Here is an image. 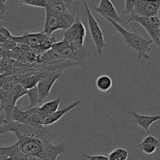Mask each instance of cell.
Masks as SVG:
<instances>
[{
  "mask_svg": "<svg viewBox=\"0 0 160 160\" xmlns=\"http://www.w3.org/2000/svg\"><path fill=\"white\" fill-rule=\"evenodd\" d=\"M20 2L28 6H34V7L44 8L46 6V1L45 0H20Z\"/></svg>",
  "mask_w": 160,
  "mask_h": 160,
  "instance_id": "20",
  "label": "cell"
},
{
  "mask_svg": "<svg viewBox=\"0 0 160 160\" xmlns=\"http://www.w3.org/2000/svg\"><path fill=\"white\" fill-rule=\"evenodd\" d=\"M140 150L146 155H152L160 150V141L152 134L145 136L139 145Z\"/></svg>",
  "mask_w": 160,
  "mask_h": 160,
  "instance_id": "12",
  "label": "cell"
},
{
  "mask_svg": "<svg viewBox=\"0 0 160 160\" xmlns=\"http://www.w3.org/2000/svg\"><path fill=\"white\" fill-rule=\"evenodd\" d=\"M27 95L29 98L30 102L28 109H32V108L37 107L38 104L39 103L38 92L37 87L35 86V87L28 89V91H27Z\"/></svg>",
  "mask_w": 160,
  "mask_h": 160,
  "instance_id": "18",
  "label": "cell"
},
{
  "mask_svg": "<svg viewBox=\"0 0 160 160\" xmlns=\"http://www.w3.org/2000/svg\"><path fill=\"white\" fill-rule=\"evenodd\" d=\"M84 8H85L86 16H87L88 24L89 31H90L91 37L93 40L95 44L96 52L98 55H102L103 51L106 48V45L105 42V37L103 34L102 30L100 27L99 23H98L97 20L91 11L89 5L86 0H84Z\"/></svg>",
  "mask_w": 160,
  "mask_h": 160,
  "instance_id": "4",
  "label": "cell"
},
{
  "mask_svg": "<svg viewBox=\"0 0 160 160\" xmlns=\"http://www.w3.org/2000/svg\"><path fill=\"white\" fill-rule=\"evenodd\" d=\"M58 30H59V15H56L49 12H45V20L42 31L45 34L52 36V34Z\"/></svg>",
  "mask_w": 160,
  "mask_h": 160,
  "instance_id": "13",
  "label": "cell"
},
{
  "mask_svg": "<svg viewBox=\"0 0 160 160\" xmlns=\"http://www.w3.org/2000/svg\"><path fill=\"white\" fill-rule=\"evenodd\" d=\"M60 73L56 72H49L47 70L44 72V75L38 82L37 88L38 92L39 103L42 102L49 95L52 88L54 85L55 82L59 78Z\"/></svg>",
  "mask_w": 160,
  "mask_h": 160,
  "instance_id": "7",
  "label": "cell"
},
{
  "mask_svg": "<svg viewBox=\"0 0 160 160\" xmlns=\"http://www.w3.org/2000/svg\"><path fill=\"white\" fill-rule=\"evenodd\" d=\"M0 51H2V49H1V48H0Z\"/></svg>",
  "mask_w": 160,
  "mask_h": 160,
  "instance_id": "31",
  "label": "cell"
},
{
  "mask_svg": "<svg viewBox=\"0 0 160 160\" xmlns=\"http://www.w3.org/2000/svg\"><path fill=\"white\" fill-rule=\"evenodd\" d=\"M159 20L160 18L159 17H140L132 12L130 14V17L127 21V24H129L131 22H136L142 25L147 31V33L149 34L153 43L156 44L160 48V40L158 36V25H159Z\"/></svg>",
  "mask_w": 160,
  "mask_h": 160,
  "instance_id": "5",
  "label": "cell"
},
{
  "mask_svg": "<svg viewBox=\"0 0 160 160\" xmlns=\"http://www.w3.org/2000/svg\"><path fill=\"white\" fill-rule=\"evenodd\" d=\"M6 38H5L2 35H1V34H0V48H1V46L2 45V44L6 42Z\"/></svg>",
  "mask_w": 160,
  "mask_h": 160,
  "instance_id": "27",
  "label": "cell"
},
{
  "mask_svg": "<svg viewBox=\"0 0 160 160\" xmlns=\"http://www.w3.org/2000/svg\"><path fill=\"white\" fill-rule=\"evenodd\" d=\"M51 49L62 59L70 61L76 65H84L89 55L84 45H70L62 40L53 43Z\"/></svg>",
  "mask_w": 160,
  "mask_h": 160,
  "instance_id": "3",
  "label": "cell"
},
{
  "mask_svg": "<svg viewBox=\"0 0 160 160\" xmlns=\"http://www.w3.org/2000/svg\"><path fill=\"white\" fill-rule=\"evenodd\" d=\"M160 0H137L133 12L140 17H158Z\"/></svg>",
  "mask_w": 160,
  "mask_h": 160,
  "instance_id": "8",
  "label": "cell"
},
{
  "mask_svg": "<svg viewBox=\"0 0 160 160\" xmlns=\"http://www.w3.org/2000/svg\"><path fill=\"white\" fill-rule=\"evenodd\" d=\"M130 113L132 115L134 118V123L138 125L142 128H143L148 134H150V128L154 123H156L158 120H160V114L156 116H147L142 115L135 111H131Z\"/></svg>",
  "mask_w": 160,
  "mask_h": 160,
  "instance_id": "10",
  "label": "cell"
},
{
  "mask_svg": "<svg viewBox=\"0 0 160 160\" xmlns=\"http://www.w3.org/2000/svg\"><path fill=\"white\" fill-rule=\"evenodd\" d=\"M129 158V152L123 148H117L108 155L109 160H128Z\"/></svg>",
  "mask_w": 160,
  "mask_h": 160,
  "instance_id": "17",
  "label": "cell"
},
{
  "mask_svg": "<svg viewBox=\"0 0 160 160\" xmlns=\"http://www.w3.org/2000/svg\"><path fill=\"white\" fill-rule=\"evenodd\" d=\"M6 123H7V121H6V120L5 114L2 113V112H0V128H1L3 125L6 124Z\"/></svg>",
  "mask_w": 160,
  "mask_h": 160,
  "instance_id": "25",
  "label": "cell"
},
{
  "mask_svg": "<svg viewBox=\"0 0 160 160\" xmlns=\"http://www.w3.org/2000/svg\"><path fill=\"white\" fill-rule=\"evenodd\" d=\"M0 27H1V26H0Z\"/></svg>",
  "mask_w": 160,
  "mask_h": 160,
  "instance_id": "33",
  "label": "cell"
},
{
  "mask_svg": "<svg viewBox=\"0 0 160 160\" xmlns=\"http://www.w3.org/2000/svg\"><path fill=\"white\" fill-rule=\"evenodd\" d=\"M81 101L80 100H77V101L73 102L70 103V105H68L67 106L64 107L62 109H58L56 112H54L53 113L50 114L48 117H45L42 120V124L43 126L47 127L50 126V125L53 124V123H56L58 120H60L62 117H63L65 114H67V112H69L70 111H71L72 109H73L74 108H76L77 106H79Z\"/></svg>",
  "mask_w": 160,
  "mask_h": 160,
  "instance_id": "11",
  "label": "cell"
},
{
  "mask_svg": "<svg viewBox=\"0 0 160 160\" xmlns=\"http://www.w3.org/2000/svg\"><path fill=\"white\" fill-rule=\"evenodd\" d=\"M17 146L24 156H38L46 160H57L58 156L67 150L65 143L53 145L49 138H40L28 136H17Z\"/></svg>",
  "mask_w": 160,
  "mask_h": 160,
  "instance_id": "1",
  "label": "cell"
},
{
  "mask_svg": "<svg viewBox=\"0 0 160 160\" xmlns=\"http://www.w3.org/2000/svg\"><path fill=\"white\" fill-rule=\"evenodd\" d=\"M158 36H159V38L160 40V20L159 22V25H158Z\"/></svg>",
  "mask_w": 160,
  "mask_h": 160,
  "instance_id": "28",
  "label": "cell"
},
{
  "mask_svg": "<svg viewBox=\"0 0 160 160\" xmlns=\"http://www.w3.org/2000/svg\"><path fill=\"white\" fill-rule=\"evenodd\" d=\"M16 147H17V142L14 145H9V146H0V160H9L12 151Z\"/></svg>",
  "mask_w": 160,
  "mask_h": 160,
  "instance_id": "19",
  "label": "cell"
},
{
  "mask_svg": "<svg viewBox=\"0 0 160 160\" xmlns=\"http://www.w3.org/2000/svg\"><path fill=\"white\" fill-rule=\"evenodd\" d=\"M106 20L109 22L115 29L120 33V35L123 38L124 42L123 44L128 45V48L134 49L137 52L138 59H150V56L148 52L151 51V45L153 44V42L151 39H145L138 34V31L131 32L126 28L120 25V23L111 20L108 17H104Z\"/></svg>",
  "mask_w": 160,
  "mask_h": 160,
  "instance_id": "2",
  "label": "cell"
},
{
  "mask_svg": "<svg viewBox=\"0 0 160 160\" xmlns=\"http://www.w3.org/2000/svg\"><path fill=\"white\" fill-rule=\"evenodd\" d=\"M95 86L99 92H108L110 90L112 86V78L106 74L100 75L95 81Z\"/></svg>",
  "mask_w": 160,
  "mask_h": 160,
  "instance_id": "15",
  "label": "cell"
},
{
  "mask_svg": "<svg viewBox=\"0 0 160 160\" xmlns=\"http://www.w3.org/2000/svg\"><path fill=\"white\" fill-rule=\"evenodd\" d=\"M0 34L2 35L5 38L8 40H12V34H11L10 31L5 27H0Z\"/></svg>",
  "mask_w": 160,
  "mask_h": 160,
  "instance_id": "23",
  "label": "cell"
},
{
  "mask_svg": "<svg viewBox=\"0 0 160 160\" xmlns=\"http://www.w3.org/2000/svg\"><path fill=\"white\" fill-rule=\"evenodd\" d=\"M84 157L88 160H109L108 156L104 155H90L84 154Z\"/></svg>",
  "mask_w": 160,
  "mask_h": 160,
  "instance_id": "22",
  "label": "cell"
},
{
  "mask_svg": "<svg viewBox=\"0 0 160 160\" xmlns=\"http://www.w3.org/2000/svg\"><path fill=\"white\" fill-rule=\"evenodd\" d=\"M95 10L102 17L110 18L119 23L121 22V17L111 0H100L98 6L95 7Z\"/></svg>",
  "mask_w": 160,
  "mask_h": 160,
  "instance_id": "9",
  "label": "cell"
},
{
  "mask_svg": "<svg viewBox=\"0 0 160 160\" xmlns=\"http://www.w3.org/2000/svg\"><path fill=\"white\" fill-rule=\"evenodd\" d=\"M64 3H65L66 6L67 7V9H70L72 8V6H73V3L75 0H62Z\"/></svg>",
  "mask_w": 160,
  "mask_h": 160,
  "instance_id": "26",
  "label": "cell"
},
{
  "mask_svg": "<svg viewBox=\"0 0 160 160\" xmlns=\"http://www.w3.org/2000/svg\"><path fill=\"white\" fill-rule=\"evenodd\" d=\"M27 91L28 89L20 83H16L12 84V89H11V95H12L13 102L16 105H17V102L20 98L27 95Z\"/></svg>",
  "mask_w": 160,
  "mask_h": 160,
  "instance_id": "16",
  "label": "cell"
},
{
  "mask_svg": "<svg viewBox=\"0 0 160 160\" xmlns=\"http://www.w3.org/2000/svg\"><path fill=\"white\" fill-rule=\"evenodd\" d=\"M6 1H8V0H3V2H4L5 3H6Z\"/></svg>",
  "mask_w": 160,
  "mask_h": 160,
  "instance_id": "30",
  "label": "cell"
},
{
  "mask_svg": "<svg viewBox=\"0 0 160 160\" xmlns=\"http://www.w3.org/2000/svg\"><path fill=\"white\" fill-rule=\"evenodd\" d=\"M8 9V6H6V3L3 2V0H0V20L4 19L5 14Z\"/></svg>",
  "mask_w": 160,
  "mask_h": 160,
  "instance_id": "24",
  "label": "cell"
},
{
  "mask_svg": "<svg viewBox=\"0 0 160 160\" xmlns=\"http://www.w3.org/2000/svg\"><path fill=\"white\" fill-rule=\"evenodd\" d=\"M61 100H62V98L58 97V98H55V99L50 100V101L43 103L41 106H38V112L41 117L44 119L45 117H48L50 114L53 113L56 110H58V108H59V104H60Z\"/></svg>",
  "mask_w": 160,
  "mask_h": 160,
  "instance_id": "14",
  "label": "cell"
},
{
  "mask_svg": "<svg viewBox=\"0 0 160 160\" xmlns=\"http://www.w3.org/2000/svg\"><path fill=\"white\" fill-rule=\"evenodd\" d=\"M137 0H124V10L123 13L131 14L134 11V6H135Z\"/></svg>",
  "mask_w": 160,
  "mask_h": 160,
  "instance_id": "21",
  "label": "cell"
},
{
  "mask_svg": "<svg viewBox=\"0 0 160 160\" xmlns=\"http://www.w3.org/2000/svg\"><path fill=\"white\" fill-rule=\"evenodd\" d=\"M86 37V28L79 17L76 16L73 24L65 31L62 41L73 45H84Z\"/></svg>",
  "mask_w": 160,
  "mask_h": 160,
  "instance_id": "6",
  "label": "cell"
},
{
  "mask_svg": "<svg viewBox=\"0 0 160 160\" xmlns=\"http://www.w3.org/2000/svg\"><path fill=\"white\" fill-rule=\"evenodd\" d=\"M159 73H160V69H159Z\"/></svg>",
  "mask_w": 160,
  "mask_h": 160,
  "instance_id": "32",
  "label": "cell"
},
{
  "mask_svg": "<svg viewBox=\"0 0 160 160\" xmlns=\"http://www.w3.org/2000/svg\"><path fill=\"white\" fill-rule=\"evenodd\" d=\"M2 57H3L2 52V51H0V62L2 61Z\"/></svg>",
  "mask_w": 160,
  "mask_h": 160,
  "instance_id": "29",
  "label": "cell"
}]
</instances>
